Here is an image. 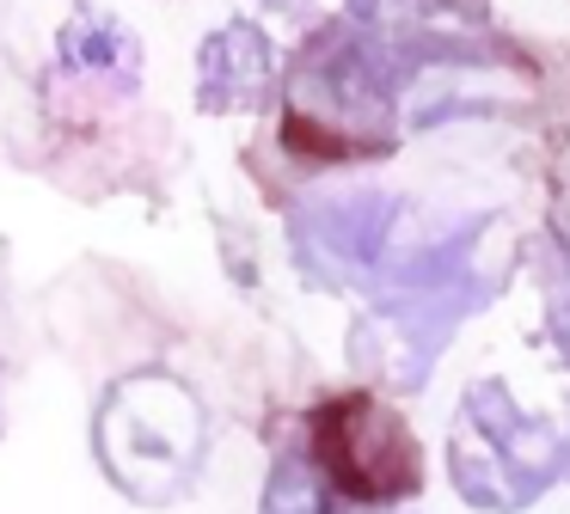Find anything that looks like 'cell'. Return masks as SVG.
I'll list each match as a JSON object with an SVG mask.
<instances>
[{
    "label": "cell",
    "instance_id": "cell-1",
    "mask_svg": "<svg viewBox=\"0 0 570 514\" xmlns=\"http://www.w3.org/2000/svg\"><path fill=\"white\" fill-rule=\"evenodd\" d=\"M491 233V220L472 215L460 220L454 233L417 245V251L393 257L368 276V325L362 330H386V355L381 367L393 374L399 392H417L430 379L435 355L454 343V330L466 325L479 306L497 300L503 288V269H484L479 264V245Z\"/></svg>",
    "mask_w": 570,
    "mask_h": 514
},
{
    "label": "cell",
    "instance_id": "cell-2",
    "mask_svg": "<svg viewBox=\"0 0 570 514\" xmlns=\"http://www.w3.org/2000/svg\"><path fill=\"white\" fill-rule=\"evenodd\" d=\"M570 441L552 416L509 398L503 379H472L448 428V477L484 514H521L564 477Z\"/></svg>",
    "mask_w": 570,
    "mask_h": 514
},
{
    "label": "cell",
    "instance_id": "cell-3",
    "mask_svg": "<svg viewBox=\"0 0 570 514\" xmlns=\"http://www.w3.org/2000/svg\"><path fill=\"white\" fill-rule=\"evenodd\" d=\"M92 453L105 477L136 502H173L203 459V404L166 367H136L111 379L92 416Z\"/></svg>",
    "mask_w": 570,
    "mask_h": 514
},
{
    "label": "cell",
    "instance_id": "cell-4",
    "mask_svg": "<svg viewBox=\"0 0 570 514\" xmlns=\"http://www.w3.org/2000/svg\"><path fill=\"white\" fill-rule=\"evenodd\" d=\"M393 98V73L362 43L356 24H320L288 73V141L350 159L386 154L399 141Z\"/></svg>",
    "mask_w": 570,
    "mask_h": 514
},
{
    "label": "cell",
    "instance_id": "cell-5",
    "mask_svg": "<svg viewBox=\"0 0 570 514\" xmlns=\"http://www.w3.org/2000/svg\"><path fill=\"white\" fill-rule=\"evenodd\" d=\"M313 472L337 490L344 502H405L423 484V453L417 435L405 428V416L393 404L350 392L313 411Z\"/></svg>",
    "mask_w": 570,
    "mask_h": 514
},
{
    "label": "cell",
    "instance_id": "cell-6",
    "mask_svg": "<svg viewBox=\"0 0 570 514\" xmlns=\"http://www.w3.org/2000/svg\"><path fill=\"white\" fill-rule=\"evenodd\" d=\"M386 233H393V202L381 190L307 196L288 215V245L320 288H362L386 257Z\"/></svg>",
    "mask_w": 570,
    "mask_h": 514
},
{
    "label": "cell",
    "instance_id": "cell-7",
    "mask_svg": "<svg viewBox=\"0 0 570 514\" xmlns=\"http://www.w3.org/2000/svg\"><path fill=\"white\" fill-rule=\"evenodd\" d=\"M276 86V49L258 24H222L197 49V110H264Z\"/></svg>",
    "mask_w": 570,
    "mask_h": 514
},
{
    "label": "cell",
    "instance_id": "cell-8",
    "mask_svg": "<svg viewBox=\"0 0 570 514\" xmlns=\"http://www.w3.org/2000/svg\"><path fill=\"white\" fill-rule=\"evenodd\" d=\"M258 514H344V496L313 472L307 453H283L264 484V508Z\"/></svg>",
    "mask_w": 570,
    "mask_h": 514
},
{
    "label": "cell",
    "instance_id": "cell-9",
    "mask_svg": "<svg viewBox=\"0 0 570 514\" xmlns=\"http://www.w3.org/2000/svg\"><path fill=\"white\" fill-rule=\"evenodd\" d=\"M62 61L80 68V73H117V80H129L136 43H129V31L111 24V19H75L62 31Z\"/></svg>",
    "mask_w": 570,
    "mask_h": 514
},
{
    "label": "cell",
    "instance_id": "cell-10",
    "mask_svg": "<svg viewBox=\"0 0 570 514\" xmlns=\"http://www.w3.org/2000/svg\"><path fill=\"white\" fill-rule=\"evenodd\" d=\"M546 337H552V349L570 362V264H558L552 276H546Z\"/></svg>",
    "mask_w": 570,
    "mask_h": 514
},
{
    "label": "cell",
    "instance_id": "cell-11",
    "mask_svg": "<svg viewBox=\"0 0 570 514\" xmlns=\"http://www.w3.org/2000/svg\"><path fill=\"white\" fill-rule=\"evenodd\" d=\"M264 7H276V12H295V7H307V0H264Z\"/></svg>",
    "mask_w": 570,
    "mask_h": 514
}]
</instances>
